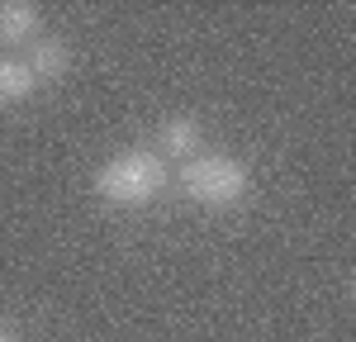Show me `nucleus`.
Masks as SVG:
<instances>
[{
  "mask_svg": "<svg viewBox=\"0 0 356 342\" xmlns=\"http://www.w3.org/2000/svg\"><path fill=\"white\" fill-rule=\"evenodd\" d=\"M171 181V167L157 157V147H124L95 171V195L105 204H147Z\"/></svg>",
  "mask_w": 356,
  "mask_h": 342,
  "instance_id": "obj_1",
  "label": "nucleus"
},
{
  "mask_svg": "<svg viewBox=\"0 0 356 342\" xmlns=\"http://www.w3.org/2000/svg\"><path fill=\"white\" fill-rule=\"evenodd\" d=\"M176 181H181V190H186L195 204H209V209L238 204V200L247 195V186H252L247 167L238 157H228V152H200L191 162H181Z\"/></svg>",
  "mask_w": 356,
  "mask_h": 342,
  "instance_id": "obj_2",
  "label": "nucleus"
},
{
  "mask_svg": "<svg viewBox=\"0 0 356 342\" xmlns=\"http://www.w3.org/2000/svg\"><path fill=\"white\" fill-rule=\"evenodd\" d=\"M200 142H204V129H200V119L191 114H176V119H166L162 129H157V157H171V162H191L200 157Z\"/></svg>",
  "mask_w": 356,
  "mask_h": 342,
  "instance_id": "obj_3",
  "label": "nucleus"
},
{
  "mask_svg": "<svg viewBox=\"0 0 356 342\" xmlns=\"http://www.w3.org/2000/svg\"><path fill=\"white\" fill-rule=\"evenodd\" d=\"M43 10L29 5V0H5L0 5V43L5 48H24V43H38L43 33Z\"/></svg>",
  "mask_w": 356,
  "mask_h": 342,
  "instance_id": "obj_4",
  "label": "nucleus"
},
{
  "mask_svg": "<svg viewBox=\"0 0 356 342\" xmlns=\"http://www.w3.org/2000/svg\"><path fill=\"white\" fill-rule=\"evenodd\" d=\"M67 67H72V43L67 38H38V43H29V72L38 81L67 76Z\"/></svg>",
  "mask_w": 356,
  "mask_h": 342,
  "instance_id": "obj_5",
  "label": "nucleus"
},
{
  "mask_svg": "<svg viewBox=\"0 0 356 342\" xmlns=\"http://www.w3.org/2000/svg\"><path fill=\"white\" fill-rule=\"evenodd\" d=\"M33 90H38V76L29 72V62L5 57V62H0V105H19Z\"/></svg>",
  "mask_w": 356,
  "mask_h": 342,
  "instance_id": "obj_6",
  "label": "nucleus"
},
{
  "mask_svg": "<svg viewBox=\"0 0 356 342\" xmlns=\"http://www.w3.org/2000/svg\"><path fill=\"white\" fill-rule=\"evenodd\" d=\"M0 342H15V338H10V333H0Z\"/></svg>",
  "mask_w": 356,
  "mask_h": 342,
  "instance_id": "obj_7",
  "label": "nucleus"
}]
</instances>
